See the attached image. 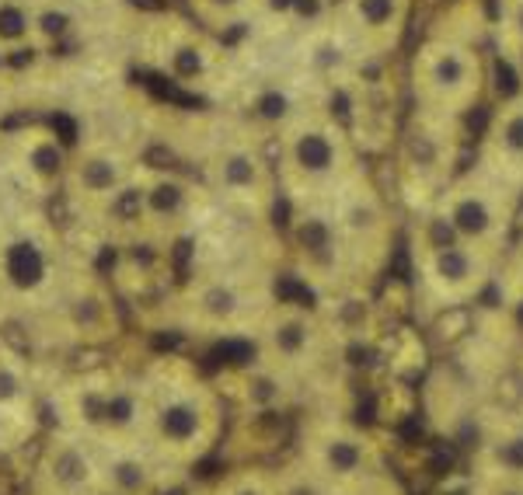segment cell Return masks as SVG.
I'll return each mask as SVG.
<instances>
[{
  "label": "cell",
  "instance_id": "cell-20",
  "mask_svg": "<svg viewBox=\"0 0 523 495\" xmlns=\"http://www.w3.org/2000/svg\"><path fill=\"white\" fill-rule=\"evenodd\" d=\"M185 196H189L185 182L164 174L158 182H150L147 189H140V216L136 220H143V216H150V220H175L185 209Z\"/></svg>",
  "mask_w": 523,
  "mask_h": 495
},
{
  "label": "cell",
  "instance_id": "cell-12",
  "mask_svg": "<svg viewBox=\"0 0 523 495\" xmlns=\"http://www.w3.org/2000/svg\"><path fill=\"white\" fill-rule=\"evenodd\" d=\"M482 167L510 189H523V91L492 112L482 133Z\"/></svg>",
  "mask_w": 523,
  "mask_h": 495
},
{
  "label": "cell",
  "instance_id": "cell-7",
  "mask_svg": "<svg viewBox=\"0 0 523 495\" xmlns=\"http://www.w3.org/2000/svg\"><path fill=\"white\" fill-rule=\"evenodd\" d=\"M304 464L338 492H349L373 471V443L349 422H321L304 436Z\"/></svg>",
  "mask_w": 523,
  "mask_h": 495
},
{
  "label": "cell",
  "instance_id": "cell-28",
  "mask_svg": "<svg viewBox=\"0 0 523 495\" xmlns=\"http://www.w3.org/2000/svg\"><path fill=\"white\" fill-rule=\"evenodd\" d=\"M171 63H175V77H182V81H189V77H196V74H199V70H202V60H199V52H196V49H189V45H185V49H178Z\"/></svg>",
  "mask_w": 523,
  "mask_h": 495
},
{
  "label": "cell",
  "instance_id": "cell-17",
  "mask_svg": "<svg viewBox=\"0 0 523 495\" xmlns=\"http://www.w3.org/2000/svg\"><path fill=\"white\" fill-rule=\"evenodd\" d=\"M74 182H77L81 196H87V199H112V206L129 189L122 182V167L112 154H84V161L74 171Z\"/></svg>",
  "mask_w": 523,
  "mask_h": 495
},
{
  "label": "cell",
  "instance_id": "cell-21",
  "mask_svg": "<svg viewBox=\"0 0 523 495\" xmlns=\"http://www.w3.org/2000/svg\"><path fill=\"white\" fill-rule=\"evenodd\" d=\"M272 485H276V495H346L335 485H328L321 474H314L307 464L286 467L280 474H272Z\"/></svg>",
  "mask_w": 523,
  "mask_h": 495
},
{
  "label": "cell",
  "instance_id": "cell-6",
  "mask_svg": "<svg viewBox=\"0 0 523 495\" xmlns=\"http://www.w3.org/2000/svg\"><path fill=\"white\" fill-rule=\"evenodd\" d=\"M488 265H492V255L457 241L440 216L429 220L419 269H422L426 283L436 289L443 300H450L446 307H453L464 296H478L488 287Z\"/></svg>",
  "mask_w": 523,
  "mask_h": 495
},
{
  "label": "cell",
  "instance_id": "cell-13",
  "mask_svg": "<svg viewBox=\"0 0 523 495\" xmlns=\"http://www.w3.org/2000/svg\"><path fill=\"white\" fill-rule=\"evenodd\" d=\"M412 0H342L346 28L366 49H391L402 39Z\"/></svg>",
  "mask_w": 523,
  "mask_h": 495
},
{
  "label": "cell",
  "instance_id": "cell-5",
  "mask_svg": "<svg viewBox=\"0 0 523 495\" xmlns=\"http://www.w3.org/2000/svg\"><path fill=\"white\" fill-rule=\"evenodd\" d=\"M510 192L513 189L506 182H499L495 174L478 167V171H468V174H461L446 185L436 216L450 227V234L457 241L492 255L506 241V230H510V220H513Z\"/></svg>",
  "mask_w": 523,
  "mask_h": 495
},
{
  "label": "cell",
  "instance_id": "cell-19",
  "mask_svg": "<svg viewBox=\"0 0 523 495\" xmlns=\"http://www.w3.org/2000/svg\"><path fill=\"white\" fill-rule=\"evenodd\" d=\"M488 478L523 485V429H506L495 440H485Z\"/></svg>",
  "mask_w": 523,
  "mask_h": 495
},
{
  "label": "cell",
  "instance_id": "cell-1",
  "mask_svg": "<svg viewBox=\"0 0 523 495\" xmlns=\"http://www.w3.org/2000/svg\"><path fill=\"white\" fill-rule=\"evenodd\" d=\"M147 415H143V447L154 450L164 464L185 471L213 450L224 412L216 391L202 380V373L178 360L164 356L143 367Z\"/></svg>",
  "mask_w": 523,
  "mask_h": 495
},
{
  "label": "cell",
  "instance_id": "cell-31",
  "mask_svg": "<svg viewBox=\"0 0 523 495\" xmlns=\"http://www.w3.org/2000/svg\"><path fill=\"white\" fill-rule=\"evenodd\" d=\"M32 495H53V492H39V489H35V492H32Z\"/></svg>",
  "mask_w": 523,
  "mask_h": 495
},
{
  "label": "cell",
  "instance_id": "cell-25",
  "mask_svg": "<svg viewBox=\"0 0 523 495\" xmlns=\"http://www.w3.org/2000/svg\"><path fill=\"white\" fill-rule=\"evenodd\" d=\"M192 4H199V11L206 14V18L224 21L220 28H238V25H241L244 7H248L251 0H192Z\"/></svg>",
  "mask_w": 523,
  "mask_h": 495
},
{
  "label": "cell",
  "instance_id": "cell-3",
  "mask_svg": "<svg viewBox=\"0 0 523 495\" xmlns=\"http://www.w3.org/2000/svg\"><path fill=\"white\" fill-rule=\"evenodd\" d=\"M485 74L482 49L457 32H443L419 45L412 60V87L426 112L461 119L482 98Z\"/></svg>",
  "mask_w": 523,
  "mask_h": 495
},
{
  "label": "cell",
  "instance_id": "cell-9",
  "mask_svg": "<svg viewBox=\"0 0 523 495\" xmlns=\"http://www.w3.org/2000/svg\"><path fill=\"white\" fill-rule=\"evenodd\" d=\"M178 474L143 443H98V495H164Z\"/></svg>",
  "mask_w": 523,
  "mask_h": 495
},
{
  "label": "cell",
  "instance_id": "cell-16",
  "mask_svg": "<svg viewBox=\"0 0 523 495\" xmlns=\"http://www.w3.org/2000/svg\"><path fill=\"white\" fill-rule=\"evenodd\" d=\"M4 287L18 296H32L49 279V258L35 241H11L4 248V265H0Z\"/></svg>",
  "mask_w": 523,
  "mask_h": 495
},
{
  "label": "cell",
  "instance_id": "cell-11",
  "mask_svg": "<svg viewBox=\"0 0 523 495\" xmlns=\"http://www.w3.org/2000/svg\"><path fill=\"white\" fill-rule=\"evenodd\" d=\"M457 119H446L436 112H419L415 123L408 126L402 143V161L404 171L415 174L422 185H450V174L457 165Z\"/></svg>",
  "mask_w": 523,
  "mask_h": 495
},
{
  "label": "cell",
  "instance_id": "cell-30",
  "mask_svg": "<svg viewBox=\"0 0 523 495\" xmlns=\"http://www.w3.org/2000/svg\"><path fill=\"white\" fill-rule=\"evenodd\" d=\"M517 258H520V269H523V238H520V248H517Z\"/></svg>",
  "mask_w": 523,
  "mask_h": 495
},
{
  "label": "cell",
  "instance_id": "cell-29",
  "mask_svg": "<svg viewBox=\"0 0 523 495\" xmlns=\"http://www.w3.org/2000/svg\"><path fill=\"white\" fill-rule=\"evenodd\" d=\"M485 495H523V485H517V482H499V478H488Z\"/></svg>",
  "mask_w": 523,
  "mask_h": 495
},
{
  "label": "cell",
  "instance_id": "cell-23",
  "mask_svg": "<svg viewBox=\"0 0 523 495\" xmlns=\"http://www.w3.org/2000/svg\"><path fill=\"white\" fill-rule=\"evenodd\" d=\"M209 495H276L272 474L269 471H238L231 478H224Z\"/></svg>",
  "mask_w": 523,
  "mask_h": 495
},
{
  "label": "cell",
  "instance_id": "cell-10",
  "mask_svg": "<svg viewBox=\"0 0 523 495\" xmlns=\"http://www.w3.org/2000/svg\"><path fill=\"white\" fill-rule=\"evenodd\" d=\"M35 489L53 495H98V443L56 426L35 464Z\"/></svg>",
  "mask_w": 523,
  "mask_h": 495
},
{
  "label": "cell",
  "instance_id": "cell-8",
  "mask_svg": "<svg viewBox=\"0 0 523 495\" xmlns=\"http://www.w3.org/2000/svg\"><path fill=\"white\" fill-rule=\"evenodd\" d=\"M258 349L262 363L280 373H300L318 363L321 352V328L311 311L300 304H282L269 311L258 325Z\"/></svg>",
  "mask_w": 523,
  "mask_h": 495
},
{
  "label": "cell",
  "instance_id": "cell-18",
  "mask_svg": "<svg viewBox=\"0 0 523 495\" xmlns=\"http://www.w3.org/2000/svg\"><path fill=\"white\" fill-rule=\"evenodd\" d=\"M269 178V161L258 150H227L220 161V185L231 196H258Z\"/></svg>",
  "mask_w": 523,
  "mask_h": 495
},
{
  "label": "cell",
  "instance_id": "cell-15",
  "mask_svg": "<svg viewBox=\"0 0 523 495\" xmlns=\"http://www.w3.org/2000/svg\"><path fill=\"white\" fill-rule=\"evenodd\" d=\"M0 412L7 415H39L35 405V377L32 363L0 338Z\"/></svg>",
  "mask_w": 523,
  "mask_h": 495
},
{
  "label": "cell",
  "instance_id": "cell-4",
  "mask_svg": "<svg viewBox=\"0 0 523 495\" xmlns=\"http://www.w3.org/2000/svg\"><path fill=\"white\" fill-rule=\"evenodd\" d=\"M280 167L293 192H328L353 178L349 129L335 116H307L280 136Z\"/></svg>",
  "mask_w": 523,
  "mask_h": 495
},
{
  "label": "cell",
  "instance_id": "cell-22",
  "mask_svg": "<svg viewBox=\"0 0 523 495\" xmlns=\"http://www.w3.org/2000/svg\"><path fill=\"white\" fill-rule=\"evenodd\" d=\"M35 28V21L28 18V11L21 7V4H11V0H4L0 4V42H7V45H14V52H18V60H25V52L32 56V49H25L21 42L28 39V32Z\"/></svg>",
  "mask_w": 523,
  "mask_h": 495
},
{
  "label": "cell",
  "instance_id": "cell-27",
  "mask_svg": "<svg viewBox=\"0 0 523 495\" xmlns=\"http://www.w3.org/2000/svg\"><path fill=\"white\" fill-rule=\"evenodd\" d=\"M499 56H502V67L513 74V84L523 91V39L520 42H499Z\"/></svg>",
  "mask_w": 523,
  "mask_h": 495
},
{
  "label": "cell",
  "instance_id": "cell-24",
  "mask_svg": "<svg viewBox=\"0 0 523 495\" xmlns=\"http://www.w3.org/2000/svg\"><path fill=\"white\" fill-rule=\"evenodd\" d=\"M25 161H28V167H32L35 178L53 182V178H60V171H63V147H60V140L45 136V140H39V143L28 150Z\"/></svg>",
  "mask_w": 523,
  "mask_h": 495
},
{
  "label": "cell",
  "instance_id": "cell-26",
  "mask_svg": "<svg viewBox=\"0 0 523 495\" xmlns=\"http://www.w3.org/2000/svg\"><path fill=\"white\" fill-rule=\"evenodd\" d=\"M255 112H258V119H265V123H282V119H290V98H286L282 91H265V94L255 101Z\"/></svg>",
  "mask_w": 523,
  "mask_h": 495
},
{
  "label": "cell",
  "instance_id": "cell-2",
  "mask_svg": "<svg viewBox=\"0 0 523 495\" xmlns=\"http://www.w3.org/2000/svg\"><path fill=\"white\" fill-rule=\"evenodd\" d=\"M143 370L101 367L77 373L56 387V426L91 443H143Z\"/></svg>",
  "mask_w": 523,
  "mask_h": 495
},
{
  "label": "cell",
  "instance_id": "cell-14",
  "mask_svg": "<svg viewBox=\"0 0 523 495\" xmlns=\"http://www.w3.org/2000/svg\"><path fill=\"white\" fill-rule=\"evenodd\" d=\"M248 318H255V304L231 279H209L192 296V325H199L202 331L227 335L241 328Z\"/></svg>",
  "mask_w": 523,
  "mask_h": 495
}]
</instances>
